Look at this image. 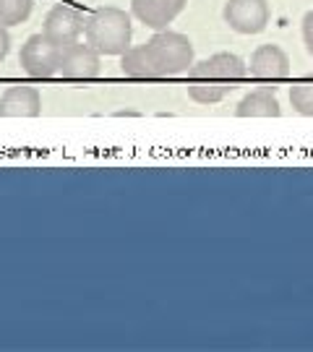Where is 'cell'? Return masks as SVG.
Returning a JSON list of instances; mask_svg holds the SVG:
<instances>
[{
    "instance_id": "obj_1",
    "label": "cell",
    "mask_w": 313,
    "mask_h": 352,
    "mask_svg": "<svg viewBox=\"0 0 313 352\" xmlns=\"http://www.w3.org/2000/svg\"><path fill=\"white\" fill-rule=\"evenodd\" d=\"M248 76V63L235 52H214L191 65L188 71V97L199 104H217L238 89Z\"/></svg>"
},
{
    "instance_id": "obj_2",
    "label": "cell",
    "mask_w": 313,
    "mask_h": 352,
    "mask_svg": "<svg viewBox=\"0 0 313 352\" xmlns=\"http://www.w3.org/2000/svg\"><path fill=\"white\" fill-rule=\"evenodd\" d=\"M84 37L100 55H123L131 47V37H133L131 13L115 6L97 8L87 19Z\"/></svg>"
},
{
    "instance_id": "obj_3",
    "label": "cell",
    "mask_w": 313,
    "mask_h": 352,
    "mask_svg": "<svg viewBox=\"0 0 313 352\" xmlns=\"http://www.w3.org/2000/svg\"><path fill=\"white\" fill-rule=\"evenodd\" d=\"M147 45H149L151 55L157 58L164 76H177L191 71V65H193V42L186 34L162 29V32H154V37Z\"/></svg>"
},
{
    "instance_id": "obj_4",
    "label": "cell",
    "mask_w": 313,
    "mask_h": 352,
    "mask_svg": "<svg viewBox=\"0 0 313 352\" xmlns=\"http://www.w3.org/2000/svg\"><path fill=\"white\" fill-rule=\"evenodd\" d=\"M19 63L32 78H52L58 76V65H61V47L50 42L45 34H32L21 45L19 52Z\"/></svg>"
},
{
    "instance_id": "obj_5",
    "label": "cell",
    "mask_w": 313,
    "mask_h": 352,
    "mask_svg": "<svg viewBox=\"0 0 313 352\" xmlns=\"http://www.w3.org/2000/svg\"><path fill=\"white\" fill-rule=\"evenodd\" d=\"M222 16L233 32L250 37V34H261L266 29L272 11L266 0H227Z\"/></svg>"
},
{
    "instance_id": "obj_6",
    "label": "cell",
    "mask_w": 313,
    "mask_h": 352,
    "mask_svg": "<svg viewBox=\"0 0 313 352\" xmlns=\"http://www.w3.org/2000/svg\"><path fill=\"white\" fill-rule=\"evenodd\" d=\"M102 71V55L89 42H74L61 50V65L58 74L68 81H91Z\"/></svg>"
},
{
    "instance_id": "obj_7",
    "label": "cell",
    "mask_w": 313,
    "mask_h": 352,
    "mask_svg": "<svg viewBox=\"0 0 313 352\" xmlns=\"http://www.w3.org/2000/svg\"><path fill=\"white\" fill-rule=\"evenodd\" d=\"M84 29H87V19L76 8H71V6H52L47 16H45L42 34L63 50V47L78 42L81 34H84Z\"/></svg>"
},
{
    "instance_id": "obj_8",
    "label": "cell",
    "mask_w": 313,
    "mask_h": 352,
    "mask_svg": "<svg viewBox=\"0 0 313 352\" xmlns=\"http://www.w3.org/2000/svg\"><path fill=\"white\" fill-rule=\"evenodd\" d=\"M248 76L259 84H269V89H277L274 84L290 76V55L279 45H261L250 55Z\"/></svg>"
},
{
    "instance_id": "obj_9",
    "label": "cell",
    "mask_w": 313,
    "mask_h": 352,
    "mask_svg": "<svg viewBox=\"0 0 313 352\" xmlns=\"http://www.w3.org/2000/svg\"><path fill=\"white\" fill-rule=\"evenodd\" d=\"M42 113V94L34 87H8L0 94V118H37Z\"/></svg>"
},
{
    "instance_id": "obj_10",
    "label": "cell",
    "mask_w": 313,
    "mask_h": 352,
    "mask_svg": "<svg viewBox=\"0 0 313 352\" xmlns=\"http://www.w3.org/2000/svg\"><path fill=\"white\" fill-rule=\"evenodd\" d=\"M120 71L128 78H136V81H154V78H164L162 68L157 63V58L151 55L149 45H138V47H128L120 55Z\"/></svg>"
},
{
    "instance_id": "obj_11",
    "label": "cell",
    "mask_w": 313,
    "mask_h": 352,
    "mask_svg": "<svg viewBox=\"0 0 313 352\" xmlns=\"http://www.w3.org/2000/svg\"><path fill=\"white\" fill-rule=\"evenodd\" d=\"M131 13L154 32L167 29L180 16L167 0H131Z\"/></svg>"
},
{
    "instance_id": "obj_12",
    "label": "cell",
    "mask_w": 313,
    "mask_h": 352,
    "mask_svg": "<svg viewBox=\"0 0 313 352\" xmlns=\"http://www.w3.org/2000/svg\"><path fill=\"white\" fill-rule=\"evenodd\" d=\"M235 115H238V118H279V115H282V107H279V100H277L274 89L261 87V89L248 91V94L238 102Z\"/></svg>"
},
{
    "instance_id": "obj_13",
    "label": "cell",
    "mask_w": 313,
    "mask_h": 352,
    "mask_svg": "<svg viewBox=\"0 0 313 352\" xmlns=\"http://www.w3.org/2000/svg\"><path fill=\"white\" fill-rule=\"evenodd\" d=\"M32 11H34V0H0V26L11 29L24 24Z\"/></svg>"
},
{
    "instance_id": "obj_14",
    "label": "cell",
    "mask_w": 313,
    "mask_h": 352,
    "mask_svg": "<svg viewBox=\"0 0 313 352\" xmlns=\"http://www.w3.org/2000/svg\"><path fill=\"white\" fill-rule=\"evenodd\" d=\"M290 102L292 107L305 118H313V81H298L290 89Z\"/></svg>"
},
{
    "instance_id": "obj_15",
    "label": "cell",
    "mask_w": 313,
    "mask_h": 352,
    "mask_svg": "<svg viewBox=\"0 0 313 352\" xmlns=\"http://www.w3.org/2000/svg\"><path fill=\"white\" fill-rule=\"evenodd\" d=\"M303 42H305V50L313 55V11L303 16Z\"/></svg>"
},
{
    "instance_id": "obj_16",
    "label": "cell",
    "mask_w": 313,
    "mask_h": 352,
    "mask_svg": "<svg viewBox=\"0 0 313 352\" xmlns=\"http://www.w3.org/2000/svg\"><path fill=\"white\" fill-rule=\"evenodd\" d=\"M8 52H11V34L6 26H0V63L8 58Z\"/></svg>"
},
{
    "instance_id": "obj_17",
    "label": "cell",
    "mask_w": 313,
    "mask_h": 352,
    "mask_svg": "<svg viewBox=\"0 0 313 352\" xmlns=\"http://www.w3.org/2000/svg\"><path fill=\"white\" fill-rule=\"evenodd\" d=\"M167 3H170V6H173V8H175L177 13H183V8H186L188 0H167Z\"/></svg>"
}]
</instances>
